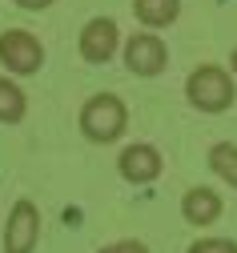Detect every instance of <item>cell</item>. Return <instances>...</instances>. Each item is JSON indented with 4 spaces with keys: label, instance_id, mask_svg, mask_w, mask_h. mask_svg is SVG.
<instances>
[{
    "label": "cell",
    "instance_id": "obj_1",
    "mask_svg": "<svg viewBox=\"0 0 237 253\" xmlns=\"http://www.w3.org/2000/svg\"><path fill=\"white\" fill-rule=\"evenodd\" d=\"M129 129V109L117 92H96V97L85 101L81 109V133L93 145H113L121 133Z\"/></svg>",
    "mask_w": 237,
    "mask_h": 253
},
{
    "label": "cell",
    "instance_id": "obj_2",
    "mask_svg": "<svg viewBox=\"0 0 237 253\" xmlns=\"http://www.w3.org/2000/svg\"><path fill=\"white\" fill-rule=\"evenodd\" d=\"M185 97L193 109L201 113H225L237 97V88H233V73L221 69V65H201L185 77Z\"/></svg>",
    "mask_w": 237,
    "mask_h": 253
},
{
    "label": "cell",
    "instance_id": "obj_3",
    "mask_svg": "<svg viewBox=\"0 0 237 253\" xmlns=\"http://www.w3.org/2000/svg\"><path fill=\"white\" fill-rule=\"evenodd\" d=\"M0 65L8 69V77H32L45 65V44L28 28H4L0 33Z\"/></svg>",
    "mask_w": 237,
    "mask_h": 253
},
{
    "label": "cell",
    "instance_id": "obj_4",
    "mask_svg": "<svg viewBox=\"0 0 237 253\" xmlns=\"http://www.w3.org/2000/svg\"><path fill=\"white\" fill-rule=\"evenodd\" d=\"M4 253H37L41 245V209L28 197H20L8 209V225H4Z\"/></svg>",
    "mask_w": 237,
    "mask_h": 253
},
{
    "label": "cell",
    "instance_id": "obj_5",
    "mask_svg": "<svg viewBox=\"0 0 237 253\" xmlns=\"http://www.w3.org/2000/svg\"><path fill=\"white\" fill-rule=\"evenodd\" d=\"M169 65V48L157 33H133L125 41V69L133 77H161Z\"/></svg>",
    "mask_w": 237,
    "mask_h": 253
},
{
    "label": "cell",
    "instance_id": "obj_6",
    "mask_svg": "<svg viewBox=\"0 0 237 253\" xmlns=\"http://www.w3.org/2000/svg\"><path fill=\"white\" fill-rule=\"evenodd\" d=\"M121 48V28L113 16H93L85 28H81V56L89 65H109Z\"/></svg>",
    "mask_w": 237,
    "mask_h": 253
},
{
    "label": "cell",
    "instance_id": "obj_7",
    "mask_svg": "<svg viewBox=\"0 0 237 253\" xmlns=\"http://www.w3.org/2000/svg\"><path fill=\"white\" fill-rule=\"evenodd\" d=\"M165 169V157L157 145L149 141H137V145H129L121 157H117V173L129 181V185H153Z\"/></svg>",
    "mask_w": 237,
    "mask_h": 253
},
{
    "label": "cell",
    "instance_id": "obj_8",
    "mask_svg": "<svg viewBox=\"0 0 237 253\" xmlns=\"http://www.w3.org/2000/svg\"><path fill=\"white\" fill-rule=\"evenodd\" d=\"M221 193H213L209 185H193L189 193L181 197V217L189 221V225H213V221L221 217Z\"/></svg>",
    "mask_w": 237,
    "mask_h": 253
},
{
    "label": "cell",
    "instance_id": "obj_9",
    "mask_svg": "<svg viewBox=\"0 0 237 253\" xmlns=\"http://www.w3.org/2000/svg\"><path fill=\"white\" fill-rule=\"evenodd\" d=\"M133 16L145 28H169L181 16V0H133Z\"/></svg>",
    "mask_w": 237,
    "mask_h": 253
},
{
    "label": "cell",
    "instance_id": "obj_10",
    "mask_svg": "<svg viewBox=\"0 0 237 253\" xmlns=\"http://www.w3.org/2000/svg\"><path fill=\"white\" fill-rule=\"evenodd\" d=\"M28 113V97L12 77H0V125H20Z\"/></svg>",
    "mask_w": 237,
    "mask_h": 253
},
{
    "label": "cell",
    "instance_id": "obj_11",
    "mask_svg": "<svg viewBox=\"0 0 237 253\" xmlns=\"http://www.w3.org/2000/svg\"><path fill=\"white\" fill-rule=\"evenodd\" d=\"M209 169L237 193V145H233V141H217V145L209 149Z\"/></svg>",
    "mask_w": 237,
    "mask_h": 253
},
{
    "label": "cell",
    "instance_id": "obj_12",
    "mask_svg": "<svg viewBox=\"0 0 237 253\" xmlns=\"http://www.w3.org/2000/svg\"><path fill=\"white\" fill-rule=\"evenodd\" d=\"M189 253H237V241L233 237H201L189 245Z\"/></svg>",
    "mask_w": 237,
    "mask_h": 253
},
{
    "label": "cell",
    "instance_id": "obj_13",
    "mask_svg": "<svg viewBox=\"0 0 237 253\" xmlns=\"http://www.w3.org/2000/svg\"><path fill=\"white\" fill-rule=\"evenodd\" d=\"M96 253H149V245H145V241H137V237H121V241L100 245Z\"/></svg>",
    "mask_w": 237,
    "mask_h": 253
},
{
    "label": "cell",
    "instance_id": "obj_14",
    "mask_svg": "<svg viewBox=\"0 0 237 253\" xmlns=\"http://www.w3.org/2000/svg\"><path fill=\"white\" fill-rule=\"evenodd\" d=\"M16 4L24 12H45V8H52V0H16Z\"/></svg>",
    "mask_w": 237,
    "mask_h": 253
},
{
    "label": "cell",
    "instance_id": "obj_15",
    "mask_svg": "<svg viewBox=\"0 0 237 253\" xmlns=\"http://www.w3.org/2000/svg\"><path fill=\"white\" fill-rule=\"evenodd\" d=\"M229 65H233V77H237V48H233V56H229Z\"/></svg>",
    "mask_w": 237,
    "mask_h": 253
}]
</instances>
